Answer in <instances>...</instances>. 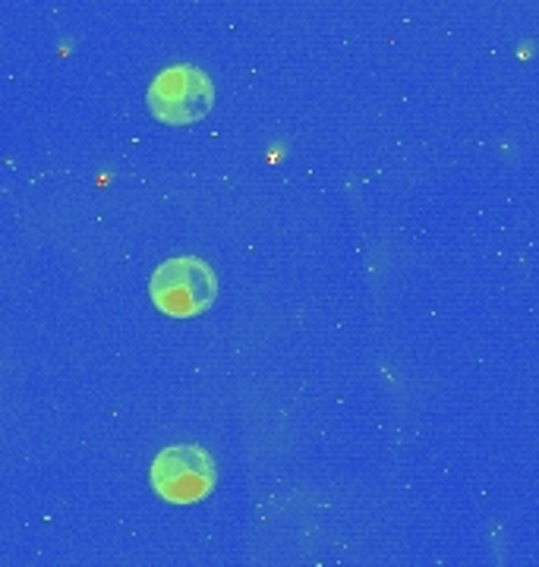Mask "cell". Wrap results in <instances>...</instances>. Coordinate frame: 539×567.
<instances>
[{"label": "cell", "instance_id": "obj_1", "mask_svg": "<svg viewBox=\"0 0 539 567\" xmlns=\"http://www.w3.org/2000/svg\"><path fill=\"white\" fill-rule=\"evenodd\" d=\"M149 293H152V303L159 306L164 316L193 319L215 303L218 278H215L212 265L200 256H177V259L161 262L152 271Z\"/></svg>", "mask_w": 539, "mask_h": 567}, {"label": "cell", "instance_id": "obj_2", "mask_svg": "<svg viewBox=\"0 0 539 567\" xmlns=\"http://www.w3.org/2000/svg\"><path fill=\"white\" fill-rule=\"evenodd\" d=\"M145 102H149V111H152L155 121L171 123V126H186V123L202 121L212 111L215 85L200 66L174 63V66L161 70L159 76L152 80Z\"/></svg>", "mask_w": 539, "mask_h": 567}, {"label": "cell", "instance_id": "obj_3", "mask_svg": "<svg viewBox=\"0 0 539 567\" xmlns=\"http://www.w3.org/2000/svg\"><path fill=\"white\" fill-rule=\"evenodd\" d=\"M152 488L171 505H196L215 488V461L200 445H171L152 461Z\"/></svg>", "mask_w": 539, "mask_h": 567}]
</instances>
